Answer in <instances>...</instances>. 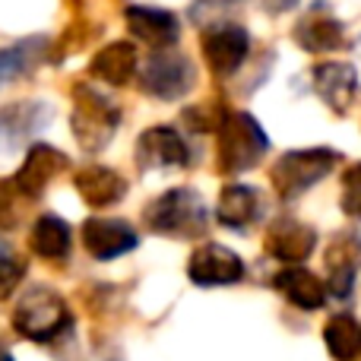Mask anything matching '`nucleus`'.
Segmentation results:
<instances>
[{"label": "nucleus", "instance_id": "obj_9", "mask_svg": "<svg viewBox=\"0 0 361 361\" xmlns=\"http://www.w3.org/2000/svg\"><path fill=\"white\" fill-rule=\"evenodd\" d=\"M137 165L143 171H169L190 165V149L175 127H149L137 140Z\"/></svg>", "mask_w": 361, "mask_h": 361}, {"label": "nucleus", "instance_id": "obj_8", "mask_svg": "<svg viewBox=\"0 0 361 361\" xmlns=\"http://www.w3.org/2000/svg\"><path fill=\"white\" fill-rule=\"evenodd\" d=\"M187 276H190L193 286H235V282L244 279V260L225 244H203L190 254V263H187Z\"/></svg>", "mask_w": 361, "mask_h": 361}, {"label": "nucleus", "instance_id": "obj_13", "mask_svg": "<svg viewBox=\"0 0 361 361\" xmlns=\"http://www.w3.org/2000/svg\"><path fill=\"white\" fill-rule=\"evenodd\" d=\"M82 244L95 260H118L140 244V235L124 219H86Z\"/></svg>", "mask_w": 361, "mask_h": 361}, {"label": "nucleus", "instance_id": "obj_10", "mask_svg": "<svg viewBox=\"0 0 361 361\" xmlns=\"http://www.w3.org/2000/svg\"><path fill=\"white\" fill-rule=\"evenodd\" d=\"M326 295L345 301L355 288L358 269H361V235L358 231H343L333 238L330 250H326Z\"/></svg>", "mask_w": 361, "mask_h": 361}, {"label": "nucleus", "instance_id": "obj_12", "mask_svg": "<svg viewBox=\"0 0 361 361\" xmlns=\"http://www.w3.org/2000/svg\"><path fill=\"white\" fill-rule=\"evenodd\" d=\"M295 42L301 44L305 51H314V54H324V51H339V48H349L345 44V29L343 23L336 19V13L330 10V4L317 0L305 16L298 19L295 25Z\"/></svg>", "mask_w": 361, "mask_h": 361}, {"label": "nucleus", "instance_id": "obj_20", "mask_svg": "<svg viewBox=\"0 0 361 361\" xmlns=\"http://www.w3.org/2000/svg\"><path fill=\"white\" fill-rule=\"evenodd\" d=\"M273 286L301 311H320L326 305V282H320L305 267H286L282 273H276Z\"/></svg>", "mask_w": 361, "mask_h": 361}, {"label": "nucleus", "instance_id": "obj_22", "mask_svg": "<svg viewBox=\"0 0 361 361\" xmlns=\"http://www.w3.org/2000/svg\"><path fill=\"white\" fill-rule=\"evenodd\" d=\"M29 247L44 260H63L73 247V231L61 216L44 212V216L35 219V225L29 231Z\"/></svg>", "mask_w": 361, "mask_h": 361}, {"label": "nucleus", "instance_id": "obj_11", "mask_svg": "<svg viewBox=\"0 0 361 361\" xmlns=\"http://www.w3.org/2000/svg\"><path fill=\"white\" fill-rule=\"evenodd\" d=\"M51 118V108L42 102H16V105L0 108V162L16 156L19 146L42 130Z\"/></svg>", "mask_w": 361, "mask_h": 361}, {"label": "nucleus", "instance_id": "obj_27", "mask_svg": "<svg viewBox=\"0 0 361 361\" xmlns=\"http://www.w3.org/2000/svg\"><path fill=\"white\" fill-rule=\"evenodd\" d=\"M23 276H25V260L13 254L10 244L0 241V301L10 298V295L16 292Z\"/></svg>", "mask_w": 361, "mask_h": 361}, {"label": "nucleus", "instance_id": "obj_5", "mask_svg": "<svg viewBox=\"0 0 361 361\" xmlns=\"http://www.w3.org/2000/svg\"><path fill=\"white\" fill-rule=\"evenodd\" d=\"M343 162L336 149L330 146H314V149H295L286 152L269 171L276 193L282 200H298L305 190H311L317 180H324L336 165Z\"/></svg>", "mask_w": 361, "mask_h": 361}, {"label": "nucleus", "instance_id": "obj_16", "mask_svg": "<svg viewBox=\"0 0 361 361\" xmlns=\"http://www.w3.org/2000/svg\"><path fill=\"white\" fill-rule=\"evenodd\" d=\"M317 247V231L298 219H276L267 228V254L282 263H301Z\"/></svg>", "mask_w": 361, "mask_h": 361}, {"label": "nucleus", "instance_id": "obj_18", "mask_svg": "<svg viewBox=\"0 0 361 361\" xmlns=\"http://www.w3.org/2000/svg\"><path fill=\"white\" fill-rule=\"evenodd\" d=\"M216 216L225 228L235 231H247L254 222L263 219V197L257 187L247 184H228L222 193H219V206Z\"/></svg>", "mask_w": 361, "mask_h": 361}, {"label": "nucleus", "instance_id": "obj_23", "mask_svg": "<svg viewBox=\"0 0 361 361\" xmlns=\"http://www.w3.org/2000/svg\"><path fill=\"white\" fill-rule=\"evenodd\" d=\"M44 48H48L44 38H25V42H13L10 48H0V86L29 73L44 57Z\"/></svg>", "mask_w": 361, "mask_h": 361}, {"label": "nucleus", "instance_id": "obj_26", "mask_svg": "<svg viewBox=\"0 0 361 361\" xmlns=\"http://www.w3.org/2000/svg\"><path fill=\"white\" fill-rule=\"evenodd\" d=\"M32 203H35V200L25 197L23 187H19L16 180H13V178H0V228H6V231L16 228Z\"/></svg>", "mask_w": 361, "mask_h": 361}, {"label": "nucleus", "instance_id": "obj_19", "mask_svg": "<svg viewBox=\"0 0 361 361\" xmlns=\"http://www.w3.org/2000/svg\"><path fill=\"white\" fill-rule=\"evenodd\" d=\"M73 184L80 190V197L89 206H99V209L114 206L127 193V180L114 169H105V165H86V169H80L73 175Z\"/></svg>", "mask_w": 361, "mask_h": 361}, {"label": "nucleus", "instance_id": "obj_25", "mask_svg": "<svg viewBox=\"0 0 361 361\" xmlns=\"http://www.w3.org/2000/svg\"><path fill=\"white\" fill-rule=\"evenodd\" d=\"M238 6H241V0H193L190 19L197 29L209 32V29H219V25L235 23Z\"/></svg>", "mask_w": 361, "mask_h": 361}, {"label": "nucleus", "instance_id": "obj_3", "mask_svg": "<svg viewBox=\"0 0 361 361\" xmlns=\"http://www.w3.org/2000/svg\"><path fill=\"white\" fill-rule=\"evenodd\" d=\"M216 133H219L216 162L222 175H241V171L254 169L263 159V152L269 149V137L257 124L254 114L247 111H228Z\"/></svg>", "mask_w": 361, "mask_h": 361}, {"label": "nucleus", "instance_id": "obj_1", "mask_svg": "<svg viewBox=\"0 0 361 361\" xmlns=\"http://www.w3.org/2000/svg\"><path fill=\"white\" fill-rule=\"evenodd\" d=\"M143 219L156 235L180 238V241H193L209 228V209H206L203 197L190 187H175L146 203Z\"/></svg>", "mask_w": 361, "mask_h": 361}, {"label": "nucleus", "instance_id": "obj_7", "mask_svg": "<svg viewBox=\"0 0 361 361\" xmlns=\"http://www.w3.org/2000/svg\"><path fill=\"white\" fill-rule=\"evenodd\" d=\"M250 54V35L244 25L228 23L203 32V61L216 76H231L244 67Z\"/></svg>", "mask_w": 361, "mask_h": 361}, {"label": "nucleus", "instance_id": "obj_14", "mask_svg": "<svg viewBox=\"0 0 361 361\" xmlns=\"http://www.w3.org/2000/svg\"><path fill=\"white\" fill-rule=\"evenodd\" d=\"M127 29L137 42L149 44L156 51H171L180 38V23L175 13L159 6H127Z\"/></svg>", "mask_w": 361, "mask_h": 361}, {"label": "nucleus", "instance_id": "obj_15", "mask_svg": "<svg viewBox=\"0 0 361 361\" xmlns=\"http://www.w3.org/2000/svg\"><path fill=\"white\" fill-rule=\"evenodd\" d=\"M67 165H70V159L61 149H54L48 143H35V146H29V152L23 159V169L13 175V180L23 187V193L29 200H42L44 187L61 171H67Z\"/></svg>", "mask_w": 361, "mask_h": 361}, {"label": "nucleus", "instance_id": "obj_2", "mask_svg": "<svg viewBox=\"0 0 361 361\" xmlns=\"http://www.w3.org/2000/svg\"><path fill=\"white\" fill-rule=\"evenodd\" d=\"M121 127V108L108 95L92 89L89 82L73 86V111H70V130L76 143L86 152H102Z\"/></svg>", "mask_w": 361, "mask_h": 361}, {"label": "nucleus", "instance_id": "obj_21", "mask_svg": "<svg viewBox=\"0 0 361 361\" xmlns=\"http://www.w3.org/2000/svg\"><path fill=\"white\" fill-rule=\"evenodd\" d=\"M95 80L108 82V86H127L137 73V48L130 42H111L92 57L89 63Z\"/></svg>", "mask_w": 361, "mask_h": 361}, {"label": "nucleus", "instance_id": "obj_30", "mask_svg": "<svg viewBox=\"0 0 361 361\" xmlns=\"http://www.w3.org/2000/svg\"><path fill=\"white\" fill-rule=\"evenodd\" d=\"M0 361H13L10 355H6V352H0Z\"/></svg>", "mask_w": 361, "mask_h": 361}, {"label": "nucleus", "instance_id": "obj_17", "mask_svg": "<svg viewBox=\"0 0 361 361\" xmlns=\"http://www.w3.org/2000/svg\"><path fill=\"white\" fill-rule=\"evenodd\" d=\"M311 82L317 95L333 108L336 114H345L355 105L358 95V70L352 63H317L311 70Z\"/></svg>", "mask_w": 361, "mask_h": 361}, {"label": "nucleus", "instance_id": "obj_28", "mask_svg": "<svg viewBox=\"0 0 361 361\" xmlns=\"http://www.w3.org/2000/svg\"><path fill=\"white\" fill-rule=\"evenodd\" d=\"M343 212L361 222V162L343 171Z\"/></svg>", "mask_w": 361, "mask_h": 361}, {"label": "nucleus", "instance_id": "obj_29", "mask_svg": "<svg viewBox=\"0 0 361 361\" xmlns=\"http://www.w3.org/2000/svg\"><path fill=\"white\" fill-rule=\"evenodd\" d=\"M257 4L267 13H286V10H292V6H298V0H257Z\"/></svg>", "mask_w": 361, "mask_h": 361}, {"label": "nucleus", "instance_id": "obj_24", "mask_svg": "<svg viewBox=\"0 0 361 361\" xmlns=\"http://www.w3.org/2000/svg\"><path fill=\"white\" fill-rule=\"evenodd\" d=\"M324 343L336 361L361 358V324L352 314H336L324 330Z\"/></svg>", "mask_w": 361, "mask_h": 361}, {"label": "nucleus", "instance_id": "obj_4", "mask_svg": "<svg viewBox=\"0 0 361 361\" xmlns=\"http://www.w3.org/2000/svg\"><path fill=\"white\" fill-rule=\"evenodd\" d=\"M73 317L70 307L54 288L48 286H32L23 292L16 311H13V326L19 336L32 339V343H51L61 333L70 330Z\"/></svg>", "mask_w": 361, "mask_h": 361}, {"label": "nucleus", "instance_id": "obj_6", "mask_svg": "<svg viewBox=\"0 0 361 361\" xmlns=\"http://www.w3.org/2000/svg\"><path fill=\"white\" fill-rule=\"evenodd\" d=\"M140 86L162 102H175L197 86V70L180 51H156L140 70Z\"/></svg>", "mask_w": 361, "mask_h": 361}]
</instances>
